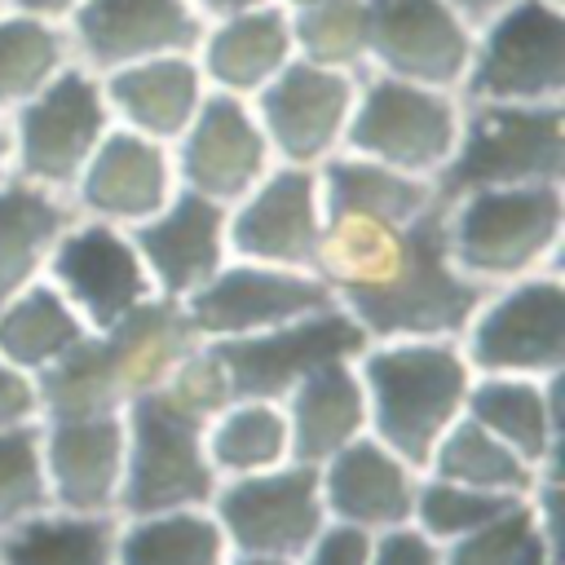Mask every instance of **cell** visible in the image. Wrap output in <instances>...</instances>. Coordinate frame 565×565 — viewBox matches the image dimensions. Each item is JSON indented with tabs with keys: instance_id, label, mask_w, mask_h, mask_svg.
<instances>
[{
	"instance_id": "6da1fadb",
	"label": "cell",
	"mask_w": 565,
	"mask_h": 565,
	"mask_svg": "<svg viewBox=\"0 0 565 565\" xmlns=\"http://www.w3.org/2000/svg\"><path fill=\"white\" fill-rule=\"evenodd\" d=\"M490 287L472 282L446 247V207L433 203L406 221L388 269L371 282L335 287V305L371 335H441L459 331Z\"/></svg>"
},
{
	"instance_id": "7a4b0ae2",
	"label": "cell",
	"mask_w": 565,
	"mask_h": 565,
	"mask_svg": "<svg viewBox=\"0 0 565 565\" xmlns=\"http://www.w3.org/2000/svg\"><path fill=\"white\" fill-rule=\"evenodd\" d=\"M190 322L177 300L150 296L115 327L79 335L62 358L44 366V393L57 415L79 419L106 411L128 388H150L190 344Z\"/></svg>"
},
{
	"instance_id": "3957f363",
	"label": "cell",
	"mask_w": 565,
	"mask_h": 565,
	"mask_svg": "<svg viewBox=\"0 0 565 565\" xmlns=\"http://www.w3.org/2000/svg\"><path fill=\"white\" fill-rule=\"evenodd\" d=\"M565 181V102H463L459 137L433 177L437 203L486 185Z\"/></svg>"
},
{
	"instance_id": "277c9868",
	"label": "cell",
	"mask_w": 565,
	"mask_h": 565,
	"mask_svg": "<svg viewBox=\"0 0 565 565\" xmlns=\"http://www.w3.org/2000/svg\"><path fill=\"white\" fill-rule=\"evenodd\" d=\"M441 207L450 260L481 287L539 274L561 247V185H486Z\"/></svg>"
},
{
	"instance_id": "5b68a950",
	"label": "cell",
	"mask_w": 565,
	"mask_h": 565,
	"mask_svg": "<svg viewBox=\"0 0 565 565\" xmlns=\"http://www.w3.org/2000/svg\"><path fill=\"white\" fill-rule=\"evenodd\" d=\"M463 102H565V0H512L472 26Z\"/></svg>"
},
{
	"instance_id": "8992f818",
	"label": "cell",
	"mask_w": 565,
	"mask_h": 565,
	"mask_svg": "<svg viewBox=\"0 0 565 565\" xmlns=\"http://www.w3.org/2000/svg\"><path fill=\"white\" fill-rule=\"evenodd\" d=\"M459 119H463L459 93L366 71L358 75L344 150L397 168L406 177L433 181L455 150Z\"/></svg>"
},
{
	"instance_id": "52a82bcc",
	"label": "cell",
	"mask_w": 565,
	"mask_h": 565,
	"mask_svg": "<svg viewBox=\"0 0 565 565\" xmlns=\"http://www.w3.org/2000/svg\"><path fill=\"white\" fill-rule=\"evenodd\" d=\"M4 119L13 141V177L57 194H71L79 168L115 128L110 106L102 97V79L79 62L57 71L35 97H26Z\"/></svg>"
},
{
	"instance_id": "ba28073f",
	"label": "cell",
	"mask_w": 565,
	"mask_h": 565,
	"mask_svg": "<svg viewBox=\"0 0 565 565\" xmlns=\"http://www.w3.org/2000/svg\"><path fill=\"white\" fill-rule=\"evenodd\" d=\"M366 380L375 393L380 433L415 463L433 450V437L446 428L463 397V362L450 344H397L366 358Z\"/></svg>"
},
{
	"instance_id": "9c48e42d",
	"label": "cell",
	"mask_w": 565,
	"mask_h": 565,
	"mask_svg": "<svg viewBox=\"0 0 565 565\" xmlns=\"http://www.w3.org/2000/svg\"><path fill=\"white\" fill-rule=\"evenodd\" d=\"M44 278L66 296V305L93 331L115 327L141 300L159 296L132 247V234L110 221H93V216H75L57 234L44 260Z\"/></svg>"
},
{
	"instance_id": "30bf717a",
	"label": "cell",
	"mask_w": 565,
	"mask_h": 565,
	"mask_svg": "<svg viewBox=\"0 0 565 565\" xmlns=\"http://www.w3.org/2000/svg\"><path fill=\"white\" fill-rule=\"evenodd\" d=\"M362 344H366V331L358 327V318L340 305H327L318 313H305V318H291L265 331L221 335L207 353L216 358L230 393L269 397L305 380L313 366L358 353Z\"/></svg>"
},
{
	"instance_id": "8fae6325",
	"label": "cell",
	"mask_w": 565,
	"mask_h": 565,
	"mask_svg": "<svg viewBox=\"0 0 565 565\" xmlns=\"http://www.w3.org/2000/svg\"><path fill=\"white\" fill-rule=\"evenodd\" d=\"M358 75L327 71L313 62H287L256 97V124L274 150V163L318 168L344 150V128L353 110Z\"/></svg>"
},
{
	"instance_id": "7c38bea8",
	"label": "cell",
	"mask_w": 565,
	"mask_h": 565,
	"mask_svg": "<svg viewBox=\"0 0 565 565\" xmlns=\"http://www.w3.org/2000/svg\"><path fill=\"white\" fill-rule=\"evenodd\" d=\"M327 305H335V291L327 287V278L230 256L199 291L181 300V313L190 331L221 340V335H247V331L291 322Z\"/></svg>"
},
{
	"instance_id": "4fadbf2b",
	"label": "cell",
	"mask_w": 565,
	"mask_h": 565,
	"mask_svg": "<svg viewBox=\"0 0 565 565\" xmlns=\"http://www.w3.org/2000/svg\"><path fill=\"white\" fill-rule=\"evenodd\" d=\"M322 225L327 221L318 199V168L274 163L238 203H230L225 238L230 256L318 274Z\"/></svg>"
},
{
	"instance_id": "5bb4252c",
	"label": "cell",
	"mask_w": 565,
	"mask_h": 565,
	"mask_svg": "<svg viewBox=\"0 0 565 565\" xmlns=\"http://www.w3.org/2000/svg\"><path fill=\"white\" fill-rule=\"evenodd\" d=\"M172 168L181 190H194L221 207L238 203L274 168V150L256 124L252 102L207 93L185 132L172 141Z\"/></svg>"
},
{
	"instance_id": "9a60e30c",
	"label": "cell",
	"mask_w": 565,
	"mask_h": 565,
	"mask_svg": "<svg viewBox=\"0 0 565 565\" xmlns=\"http://www.w3.org/2000/svg\"><path fill=\"white\" fill-rule=\"evenodd\" d=\"M366 71L459 93L472 49V22L450 0H366Z\"/></svg>"
},
{
	"instance_id": "2e32d148",
	"label": "cell",
	"mask_w": 565,
	"mask_h": 565,
	"mask_svg": "<svg viewBox=\"0 0 565 565\" xmlns=\"http://www.w3.org/2000/svg\"><path fill=\"white\" fill-rule=\"evenodd\" d=\"M203 18L190 0H79L66 18L71 57L93 71H119L141 57L194 53Z\"/></svg>"
},
{
	"instance_id": "e0dca14e",
	"label": "cell",
	"mask_w": 565,
	"mask_h": 565,
	"mask_svg": "<svg viewBox=\"0 0 565 565\" xmlns=\"http://www.w3.org/2000/svg\"><path fill=\"white\" fill-rule=\"evenodd\" d=\"M172 194H177L172 146L115 124L97 141L88 163L79 168L66 199H71L75 216H93V221L132 230L146 216H154Z\"/></svg>"
},
{
	"instance_id": "ac0fdd59",
	"label": "cell",
	"mask_w": 565,
	"mask_h": 565,
	"mask_svg": "<svg viewBox=\"0 0 565 565\" xmlns=\"http://www.w3.org/2000/svg\"><path fill=\"white\" fill-rule=\"evenodd\" d=\"M472 322V358L490 371H547L565 353V287L556 274L512 278L499 296H481Z\"/></svg>"
},
{
	"instance_id": "d6986e66",
	"label": "cell",
	"mask_w": 565,
	"mask_h": 565,
	"mask_svg": "<svg viewBox=\"0 0 565 565\" xmlns=\"http://www.w3.org/2000/svg\"><path fill=\"white\" fill-rule=\"evenodd\" d=\"M225 216H230V207L177 185V194L154 216H146L141 225L128 230L159 296L181 305L230 260Z\"/></svg>"
},
{
	"instance_id": "ffe728a7",
	"label": "cell",
	"mask_w": 565,
	"mask_h": 565,
	"mask_svg": "<svg viewBox=\"0 0 565 565\" xmlns=\"http://www.w3.org/2000/svg\"><path fill=\"white\" fill-rule=\"evenodd\" d=\"M137 424V455H132V477H128V508L132 512H154L168 503L203 499L212 490V477L199 459V433H194V411H185L172 397H141L132 411Z\"/></svg>"
},
{
	"instance_id": "44dd1931",
	"label": "cell",
	"mask_w": 565,
	"mask_h": 565,
	"mask_svg": "<svg viewBox=\"0 0 565 565\" xmlns=\"http://www.w3.org/2000/svg\"><path fill=\"white\" fill-rule=\"evenodd\" d=\"M194 62L212 93L252 102L287 62H296L291 13L269 0V4L207 18L194 44Z\"/></svg>"
},
{
	"instance_id": "7402d4cb",
	"label": "cell",
	"mask_w": 565,
	"mask_h": 565,
	"mask_svg": "<svg viewBox=\"0 0 565 565\" xmlns=\"http://www.w3.org/2000/svg\"><path fill=\"white\" fill-rule=\"evenodd\" d=\"M97 79H102V97L110 106V119L119 128H132V132L154 137L163 146H172L185 132V124L194 119V110L212 93L194 53L141 57V62H128V66L106 71Z\"/></svg>"
},
{
	"instance_id": "603a6c76",
	"label": "cell",
	"mask_w": 565,
	"mask_h": 565,
	"mask_svg": "<svg viewBox=\"0 0 565 565\" xmlns=\"http://www.w3.org/2000/svg\"><path fill=\"white\" fill-rule=\"evenodd\" d=\"M221 516L234 530V539L252 552H300L318 530V499H313V472H282L243 481L221 499Z\"/></svg>"
},
{
	"instance_id": "cb8c5ba5",
	"label": "cell",
	"mask_w": 565,
	"mask_h": 565,
	"mask_svg": "<svg viewBox=\"0 0 565 565\" xmlns=\"http://www.w3.org/2000/svg\"><path fill=\"white\" fill-rule=\"evenodd\" d=\"M318 199H322V221L371 216V221H388V225H406L424 207L437 203L433 181L406 177L397 168H384V163L349 154V150L318 163Z\"/></svg>"
},
{
	"instance_id": "d4e9b609",
	"label": "cell",
	"mask_w": 565,
	"mask_h": 565,
	"mask_svg": "<svg viewBox=\"0 0 565 565\" xmlns=\"http://www.w3.org/2000/svg\"><path fill=\"white\" fill-rule=\"evenodd\" d=\"M71 221L75 207L66 194L22 177L0 181V300L44 274V260Z\"/></svg>"
},
{
	"instance_id": "484cf974",
	"label": "cell",
	"mask_w": 565,
	"mask_h": 565,
	"mask_svg": "<svg viewBox=\"0 0 565 565\" xmlns=\"http://www.w3.org/2000/svg\"><path fill=\"white\" fill-rule=\"evenodd\" d=\"M88 322L66 305L49 278H31L9 300H0V353L18 366H49L62 358Z\"/></svg>"
},
{
	"instance_id": "4316f807",
	"label": "cell",
	"mask_w": 565,
	"mask_h": 565,
	"mask_svg": "<svg viewBox=\"0 0 565 565\" xmlns=\"http://www.w3.org/2000/svg\"><path fill=\"white\" fill-rule=\"evenodd\" d=\"M71 62L75 57L62 22L0 9V115H13Z\"/></svg>"
},
{
	"instance_id": "83f0119b",
	"label": "cell",
	"mask_w": 565,
	"mask_h": 565,
	"mask_svg": "<svg viewBox=\"0 0 565 565\" xmlns=\"http://www.w3.org/2000/svg\"><path fill=\"white\" fill-rule=\"evenodd\" d=\"M119 472V424L115 419H66L53 433V477L66 503L97 508L110 499Z\"/></svg>"
},
{
	"instance_id": "f1b7e54d",
	"label": "cell",
	"mask_w": 565,
	"mask_h": 565,
	"mask_svg": "<svg viewBox=\"0 0 565 565\" xmlns=\"http://www.w3.org/2000/svg\"><path fill=\"white\" fill-rule=\"evenodd\" d=\"M358 424H362V393L353 371L340 358L313 366L296 397V455L322 459L335 446H344Z\"/></svg>"
},
{
	"instance_id": "f546056e",
	"label": "cell",
	"mask_w": 565,
	"mask_h": 565,
	"mask_svg": "<svg viewBox=\"0 0 565 565\" xmlns=\"http://www.w3.org/2000/svg\"><path fill=\"white\" fill-rule=\"evenodd\" d=\"M287 13H291V40L300 62L344 71V75H366V53H371L366 0H318Z\"/></svg>"
},
{
	"instance_id": "4dcf8cb0",
	"label": "cell",
	"mask_w": 565,
	"mask_h": 565,
	"mask_svg": "<svg viewBox=\"0 0 565 565\" xmlns=\"http://www.w3.org/2000/svg\"><path fill=\"white\" fill-rule=\"evenodd\" d=\"M331 503L353 521H402L411 512V490L380 446H353L331 468Z\"/></svg>"
},
{
	"instance_id": "1f68e13d",
	"label": "cell",
	"mask_w": 565,
	"mask_h": 565,
	"mask_svg": "<svg viewBox=\"0 0 565 565\" xmlns=\"http://www.w3.org/2000/svg\"><path fill=\"white\" fill-rule=\"evenodd\" d=\"M9 565H106L102 521H40L18 530L4 547Z\"/></svg>"
},
{
	"instance_id": "d6a6232c",
	"label": "cell",
	"mask_w": 565,
	"mask_h": 565,
	"mask_svg": "<svg viewBox=\"0 0 565 565\" xmlns=\"http://www.w3.org/2000/svg\"><path fill=\"white\" fill-rule=\"evenodd\" d=\"M221 539L203 516H168L124 539V565H216Z\"/></svg>"
},
{
	"instance_id": "836d02e7",
	"label": "cell",
	"mask_w": 565,
	"mask_h": 565,
	"mask_svg": "<svg viewBox=\"0 0 565 565\" xmlns=\"http://www.w3.org/2000/svg\"><path fill=\"white\" fill-rule=\"evenodd\" d=\"M472 411L486 428L503 433L530 455H543L547 446V415L530 384H481L472 393Z\"/></svg>"
},
{
	"instance_id": "e575fe53",
	"label": "cell",
	"mask_w": 565,
	"mask_h": 565,
	"mask_svg": "<svg viewBox=\"0 0 565 565\" xmlns=\"http://www.w3.org/2000/svg\"><path fill=\"white\" fill-rule=\"evenodd\" d=\"M437 468L446 477L477 481V486H521L525 481V468L503 446H494V437H486L481 424H459L450 433V441L441 446Z\"/></svg>"
},
{
	"instance_id": "d590c367",
	"label": "cell",
	"mask_w": 565,
	"mask_h": 565,
	"mask_svg": "<svg viewBox=\"0 0 565 565\" xmlns=\"http://www.w3.org/2000/svg\"><path fill=\"white\" fill-rule=\"evenodd\" d=\"M212 450H216V459H221L225 468H256V463H269V459H278V450H282V419H278L274 411H265V406L234 411V415L221 424Z\"/></svg>"
},
{
	"instance_id": "8d00e7d4",
	"label": "cell",
	"mask_w": 565,
	"mask_h": 565,
	"mask_svg": "<svg viewBox=\"0 0 565 565\" xmlns=\"http://www.w3.org/2000/svg\"><path fill=\"white\" fill-rule=\"evenodd\" d=\"M40 499H44V486H40L35 437L26 428L0 433V521L31 512Z\"/></svg>"
},
{
	"instance_id": "74e56055",
	"label": "cell",
	"mask_w": 565,
	"mask_h": 565,
	"mask_svg": "<svg viewBox=\"0 0 565 565\" xmlns=\"http://www.w3.org/2000/svg\"><path fill=\"white\" fill-rule=\"evenodd\" d=\"M512 503L508 499H494V494H463V490H450V486H428L419 494V512H424V525L433 534H463V530H477L494 516H503Z\"/></svg>"
},
{
	"instance_id": "f35d334b",
	"label": "cell",
	"mask_w": 565,
	"mask_h": 565,
	"mask_svg": "<svg viewBox=\"0 0 565 565\" xmlns=\"http://www.w3.org/2000/svg\"><path fill=\"white\" fill-rule=\"evenodd\" d=\"M525 543H530V521L508 508L503 516L477 525V534L455 547L450 565H516Z\"/></svg>"
},
{
	"instance_id": "ab89813d",
	"label": "cell",
	"mask_w": 565,
	"mask_h": 565,
	"mask_svg": "<svg viewBox=\"0 0 565 565\" xmlns=\"http://www.w3.org/2000/svg\"><path fill=\"white\" fill-rule=\"evenodd\" d=\"M309 565H366V534L358 530H331Z\"/></svg>"
},
{
	"instance_id": "60d3db41",
	"label": "cell",
	"mask_w": 565,
	"mask_h": 565,
	"mask_svg": "<svg viewBox=\"0 0 565 565\" xmlns=\"http://www.w3.org/2000/svg\"><path fill=\"white\" fill-rule=\"evenodd\" d=\"M380 565H437V556L419 534H388L380 547Z\"/></svg>"
},
{
	"instance_id": "b9f144b4",
	"label": "cell",
	"mask_w": 565,
	"mask_h": 565,
	"mask_svg": "<svg viewBox=\"0 0 565 565\" xmlns=\"http://www.w3.org/2000/svg\"><path fill=\"white\" fill-rule=\"evenodd\" d=\"M31 411V384L22 375H13L9 366H0V428L22 419Z\"/></svg>"
},
{
	"instance_id": "7bdbcfd3",
	"label": "cell",
	"mask_w": 565,
	"mask_h": 565,
	"mask_svg": "<svg viewBox=\"0 0 565 565\" xmlns=\"http://www.w3.org/2000/svg\"><path fill=\"white\" fill-rule=\"evenodd\" d=\"M4 9H18V13H31V18H49V22H62L79 9V0H4Z\"/></svg>"
},
{
	"instance_id": "ee69618b",
	"label": "cell",
	"mask_w": 565,
	"mask_h": 565,
	"mask_svg": "<svg viewBox=\"0 0 565 565\" xmlns=\"http://www.w3.org/2000/svg\"><path fill=\"white\" fill-rule=\"evenodd\" d=\"M199 9V18H221V13H238V9H252V4H269V0H190Z\"/></svg>"
},
{
	"instance_id": "f6af8a7d",
	"label": "cell",
	"mask_w": 565,
	"mask_h": 565,
	"mask_svg": "<svg viewBox=\"0 0 565 565\" xmlns=\"http://www.w3.org/2000/svg\"><path fill=\"white\" fill-rule=\"evenodd\" d=\"M450 4H455V9H459V13H463L472 26H477L481 18H490L494 9H503V4H512V0H450Z\"/></svg>"
},
{
	"instance_id": "bcb514c9",
	"label": "cell",
	"mask_w": 565,
	"mask_h": 565,
	"mask_svg": "<svg viewBox=\"0 0 565 565\" xmlns=\"http://www.w3.org/2000/svg\"><path fill=\"white\" fill-rule=\"evenodd\" d=\"M13 177V141H9V119L0 115V181Z\"/></svg>"
},
{
	"instance_id": "7dc6e473",
	"label": "cell",
	"mask_w": 565,
	"mask_h": 565,
	"mask_svg": "<svg viewBox=\"0 0 565 565\" xmlns=\"http://www.w3.org/2000/svg\"><path fill=\"white\" fill-rule=\"evenodd\" d=\"M516 565H543V556H539V543H534V539L525 543V552H521V561H516Z\"/></svg>"
},
{
	"instance_id": "c3c4849f",
	"label": "cell",
	"mask_w": 565,
	"mask_h": 565,
	"mask_svg": "<svg viewBox=\"0 0 565 565\" xmlns=\"http://www.w3.org/2000/svg\"><path fill=\"white\" fill-rule=\"evenodd\" d=\"M274 4H282V9H300V4H318V0H274Z\"/></svg>"
},
{
	"instance_id": "681fc988",
	"label": "cell",
	"mask_w": 565,
	"mask_h": 565,
	"mask_svg": "<svg viewBox=\"0 0 565 565\" xmlns=\"http://www.w3.org/2000/svg\"><path fill=\"white\" fill-rule=\"evenodd\" d=\"M252 565H274V561H252Z\"/></svg>"
},
{
	"instance_id": "f907efd6",
	"label": "cell",
	"mask_w": 565,
	"mask_h": 565,
	"mask_svg": "<svg viewBox=\"0 0 565 565\" xmlns=\"http://www.w3.org/2000/svg\"><path fill=\"white\" fill-rule=\"evenodd\" d=\"M0 9H4V0H0Z\"/></svg>"
}]
</instances>
